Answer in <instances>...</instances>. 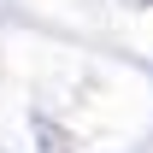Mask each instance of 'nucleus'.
Segmentation results:
<instances>
[{
    "label": "nucleus",
    "mask_w": 153,
    "mask_h": 153,
    "mask_svg": "<svg viewBox=\"0 0 153 153\" xmlns=\"http://www.w3.org/2000/svg\"><path fill=\"white\" fill-rule=\"evenodd\" d=\"M130 6H153V0H130Z\"/></svg>",
    "instance_id": "obj_1"
}]
</instances>
